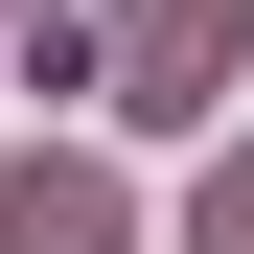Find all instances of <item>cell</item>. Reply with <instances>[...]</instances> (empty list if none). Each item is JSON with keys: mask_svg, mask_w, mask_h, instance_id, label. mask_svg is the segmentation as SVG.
<instances>
[{"mask_svg": "<svg viewBox=\"0 0 254 254\" xmlns=\"http://www.w3.org/2000/svg\"><path fill=\"white\" fill-rule=\"evenodd\" d=\"M231 47H254V0H116V23H93L116 116H208V93H231Z\"/></svg>", "mask_w": 254, "mask_h": 254, "instance_id": "1", "label": "cell"}, {"mask_svg": "<svg viewBox=\"0 0 254 254\" xmlns=\"http://www.w3.org/2000/svg\"><path fill=\"white\" fill-rule=\"evenodd\" d=\"M185 254H254V162H208V185H185Z\"/></svg>", "mask_w": 254, "mask_h": 254, "instance_id": "3", "label": "cell"}, {"mask_svg": "<svg viewBox=\"0 0 254 254\" xmlns=\"http://www.w3.org/2000/svg\"><path fill=\"white\" fill-rule=\"evenodd\" d=\"M139 208H116V162H23L0 185V254H116Z\"/></svg>", "mask_w": 254, "mask_h": 254, "instance_id": "2", "label": "cell"}]
</instances>
